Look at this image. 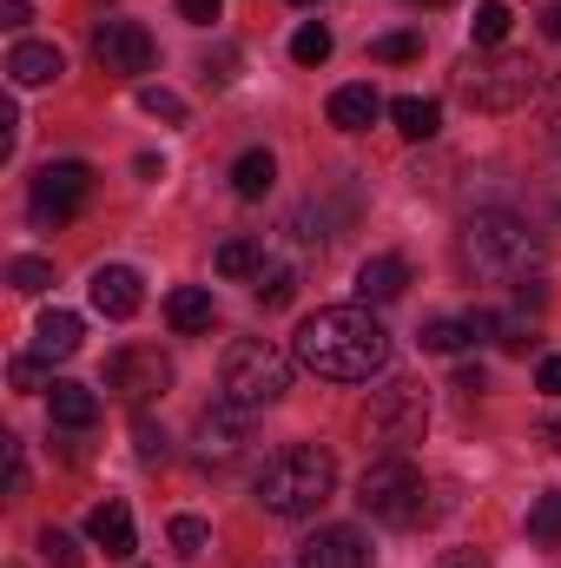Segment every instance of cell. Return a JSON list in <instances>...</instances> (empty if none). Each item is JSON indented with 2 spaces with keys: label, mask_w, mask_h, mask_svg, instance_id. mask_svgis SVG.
Returning a JSON list of instances; mask_svg holds the SVG:
<instances>
[{
  "label": "cell",
  "mask_w": 561,
  "mask_h": 568,
  "mask_svg": "<svg viewBox=\"0 0 561 568\" xmlns=\"http://www.w3.org/2000/svg\"><path fill=\"white\" fill-rule=\"evenodd\" d=\"M297 364L330 384H370L390 364V331L370 317V304H330L297 324Z\"/></svg>",
  "instance_id": "cell-1"
},
{
  "label": "cell",
  "mask_w": 561,
  "mask_h": 568,
  "mask_svg": "<svg viewBox=\"0 0 561 568\" xmlns=\"http://www.w3.org/2000/svg\"><path fill=\"white\" fill-rule=\"evenodd\" d=\"M330 496H337V456L317 449V443H284L278 456H265V469H258V503L272 516H284V523L317 516Z\"/></svg>",
  "instance_id": "cell-2"
},
{
  "label": "cell",
  "mask_w": 561,
  "mask_h": 568,
  "mask_svg": "<svg viewBox=\"0 0 561 568\" xmlns=\"http://www.w3.org/2000/svg\"><path fill=\"white\" fill-rule=\"evenodd\" d=\"M542 87V67L529 53H509V47H489V53H469L456 67V100L476 106V113H516L529 106Z\"/></svg>",
  "instance_id": "cell-3"
},
{
  "label": "cell",
  "mask_w": 561,
  "mask_h": 568,
  "mask_svg": "<svg viewBox=\"0 0 561 568\" xmlns=\"http://www.w3.org/2000/svg\"><path fill=\"white\" fill-rule=\"evenodd\" d=\"M462 265L476 278H522L529 284V272L542 265V245H536V232L516 212H476L462 225Z\"/></svg>",
  "instance_id": "cell-4"
},
{
  "label": "cell",
  "mask_w": 561,
  "mask_h": 568,
  "mask_svg": "<svg viewBox=\"0 0 561 568\" xmlns=\"http://www.w3.org/2000/svg\"><path fill=\"white\" fill-rule=\"evenodd\" d=\"M357 503H364V516H377V523H390V529H422V523L436 516L429 476H422L410 456H377V463L357 476Z\"/></svg>",
  "instance_id": "cell-5"
},
{
  "label": "cell",
  "mask_w": 561,
  "mask_h": 568,
  "mask_svg": "<svg viewBox=\"0 0 561 568\" xmlns=\"http://www.w3.org/2000/svg\"><path fill=\"white\" fill-rule=\"evenodd\" d=\"M218 390H225V404H238V410H272L284 390H290V357H284L272 337H238V344L225 351Z\"/></svg>",
  "instance_id": "cell-6"
},
{
  "label": "cell",
  "mask_w": 561,
  "mask_h": 568,
  "mask_svg": "<svg viewBox=\"0 0 561 568\" xmlns=\"http://www.w3.org/2000/svg\"><path fill=\"white\" fill-rule=\"evenodd\" d=\"M422 429H429V390H422L417 377H390L384 390H370V404H364V443L404 456L410 443H422Z\"/></svg>",
  "instance_id": "cell-7"
},
{
  "label": "cell",
  "mask_w": 561,
  "mask_h": 568,
  "mask_svg": "<svg viewBox=\"0 0 561 568\" xmlns=\"http://www.w3.org/2000/svg\"><path fill=\"white\" fill-rule=\"evenodd\" d=\"M86 199H93V165H86V159H53V165L33 172L27 212H33L40 225H67Z\"/></svg>",
  "instance_id": "cell-8"
},
{
  "label": "cell",
  "mask_w": 561,
  "mask_h": 568,
  "mask_svg": "<svg viewBox=\"0 0 561 568\" xmlns=\"http://www.w3.org/2000/svg\"><path fill=\"white\" fill-rule=\"evenodd\" d=\"M106 390H113L120 404L145 410L152 397L172 390V357H165L159 344H126V351H113V357H106Z\"/></svg>",
  "instance_id": "cell-9"
},
{
  "label": "cell",
  "mask_w": 561,
  "mask_h": 568,
  "mask_svg": "<svg viewBox=\"0 0 561 568\" xmlns=\"http://www.w3.org/2000/svg\"><path fill=\"white\" fill-rule=\"evenodd\" d=\"M152 33H145L140 20H100L93 27V60H100V73H113V80H140L152 73Z\"/></svg>",
  "instance_id": "cell-10"
},
{
  "label": "cell",
  "mask_w": 561,
  "mask_h": 568,
  "mask_svg": "<svg viewBox=\"0 0 561 568\" xmlns=\"http://www.w3.org/2000/svg\"><path fill=\"white\" fill-rule=\"evenodd\" d=\"M370 536L350 529V523H324L317 536L297 542V568H370Z\"/></svg>",
  "instance_id": "cell-11"
},
{
  "label": "cell",
  "mask_w": 561,
  "mask_h": 568,
  "mask_svg": "<svg viewBox=\"0 0 561 568\" xmlns=\"http://www.w3.org/2000/svg\"><path fill=\"white\" fill-rule=\"evenodd\" d=\"M86 291H93V311L100 317H140V304H145V284L133 265H100Z\"/></svg>",
  "instance_id": "cell-12"
},
{
  "label": "cell",
  "mask_w": 561,
  "mask_h": 568,
  "mask_svg": "<svg viewBox=\"0 0 561 568\" xmlns=\"http://www.w3.org/2000/svg\"><path fill=\"white\" fill-rule=\"evenodd\" d=\"M245 417H252V410H238V404L205 410V417H198V463H232V456L245 449Z\"/></svg>",
  "instance_id": "cell-13"
},
{
  "label": "cell",
  "mask_w": 561,
  "mask_h": 568,
  "mask_svg": "<svg viewBox=\"0 0 561 568\" xmlns=\"http://www.w3.org/2000/svg\"><path fill=\"white\" fill-rule=\"evenodd\" d=\"M324 113H330V126H337V133H364V126H377L390 106H384V93H377L370 80H357V87H337Z\"/></svg>",
  "instance_id": "cell-14"
},
{
  "label": "cell",
  "mask_w": 561,
  "mask_h": 568,
  "mask_svg": "<svg viewBox=\"0 0 561 568\" xmlns=\"http://www.w3.org/2000/svg\"><path fill=\"white\" fill-rule=\"evenodd\" d=\"M404 291H410V265L397 252H377L357 265V304H397Z\"/></svg>",
  "instance_id": "cell-15"
},
{
  "label": "cell",
  "mask_w": 561,
  "mask_h": 568,
  "mask_svg": "<svg viewBox=\"0 0 561 568\" xmlns=\"http://www.w3.org/2000/svg\"><path fill=\"white\" fill-rule=\"evenodd\" d=\"M67 73V53L53 47V40H20L13 53H7V80L13 87H47V80H60Z\"/></svg>",
  "instance_id": "cell-16"
},
{
  "label": "cell",
  "mask_w": 561,
  "mask_h": 568,
  "mask_svg": "<svg viewBox=\"0 0 561 568\" xmlns=\"http://www.w3.org/2000/svg\"><path fill=\"white\" fill-rule=\"evenodd\" d=\"M86 542L106 549L113 562H126V556L140 549V536H133V509H126V503H100V509L86 516Z\"/></svg>",
  "instance_id": "cell-17"
},
{
  "label": "cell",
  "mask_w": 561,
  "mask_h": 568,
  "mask_svg": "<svg viewBox=\"0 0 561 568\" xmlns=\"http://www.w3.org/2000/svg\"><path fill=\"white\" fill-rule=\"evenodd\" d=\"M80 337H86V324H80L73 311H40V324H33V357H40V364H67V357L80 351Z\"/></svg>",
  "instance_id": "cell-18"
},
{
  "label": "cell",
  "mask_w": 561,
  "mask_h": 568,
  "mask_svg": "<svg viewBox=\"0 0 561 568\" xmlns=\"http://www.w3.org/2000/svg\"><path fill=\"white\" fill-rule=\"evenodd\" d=\"M212 317H218V304H212V291H205V284H178V291L165 297V324H172L178 337L212 331Z\"/></svg>",
  "instance_id": "cell-19"
},
{
  "label": "cell",
  "mask_w": 561,
  "mask_h": 568,
  "mask_svg": "<svg viewBox=\"0 0 561 568\" xmlns=\"http://www.w3.org/2000/svg\"><path fill=\"white\" fill-rule=\"evenodd\" d=\"M272 185H278V159H272L265 145H252V152H238V159H232V192H238L245 205H258Z\"/></svg>",
  "instance_id": "cell-20"
},
{
  "label": "cell",
  "mask_w": 561,
  "mask_h": 568,
  "mask_svg": "<svg viewBox=\"0 0 561 568\" xmlns=\"http://www.w3.org/2000/svg\"><path fill=\"white\" fill-rule=\"evenodd\" d=\"M53 424L60 429H93L100 424V397H93L86 384H67V377H60V384H53Z\"/></svg>",
  "instance_id": "cell-21"
},
{
  "label": "cell",
  "mask_w": 561,
  "mask_h": 568,
  "mask_svg": "<svg viewBox=\"0 0 561 568\" xmlns=\"http://www.w3.org/2000/svg\"><path fill=\"white\" fill-rule=\"evenodd\" d=\"M390 120H397L404 140H436L442 106H436V100H417V93H404V100H390Z\"/></svg>",
  "instance_id": "cell-22"
},
{
  "label": "cell",
  "mask_w": 561,
  "mask_h": 568,
  "mask_svg": "<svg viewBox=\"0 0 561 568\" xmlns=\"http://www.w3.org/2000/svg\"><path fill=\"white\" fill-rule=\"evenodd\" d=\"M509 27H516V7H509V0H482V7H476V20H469V40H476V53L502 47V40H509Z\"/></svg>",
  "instance_id": "cell-23"
},
{
  "label": "cell",
  "mask_w": 561,
  "mask_h": 568,
  "mask_svg": "<svg viewBox=\"0 0 561 568\" xmlns=\"http://www.w3.org/2000/svg\"><path fill=\"white\" fill-rule=\"evenodd\" d=\"M212 265H218V278H258L265 272V245L258 239H225Z\"/></svg>",
  "instance_id": "cell-24"
},
{
  "label": "cell",
  "mask_w": 561,
  "mask_h": 568,
  "mask_svg": "<svg viewBox=\"0 0 561 568\" xmlns=\"http://www.w3.org/2000/svg\"><path fill=\"white\" fill-rule=\"evenodd\" d=\"M469 344H476L469 317H429V324H422V351H442V357H456V351H469Z\"/></svg>",
  "instance_id": "cell-25"
},
{
  "label": "cell",
  "mask_w": 561,
  "mask_h": 568,
  "mask_svg": "<svg viewBox=\"0 0 561 568\" xmlns=\"http://www.w3.org/2000/svg\"><path fill=\"white\" fill-rule=\"evenodd\" d=\"M252 291H258V304H265V311H284V304L297 297V272H290V265H272V258H265V272L252 278Z\"/></svg>",
  "instance_id": "cell-26"
},
{
  "label": "cell",
  "mask_w": 561,
  "mask_h": 568,
  "mask_svg": "<svg viewBox=\"0 0 561 568\" xmlns=\"http://www.w3.org/2000/svg\"><path fill=\"white\" fill-rule=\"evenodd\" d=\"M290 60H297V67H324V60H330V27H324V20H304V27L290 33Z\"/></svg>",
  "instance_id": "cell-27"
},
{
  "label": "cell",
  "mask_w": 561,
  "mask_h": 568,
  "mask_svg": "<svg viewBox=\"0 0 561 568\" xmlns=\"http://www.w3.org/2000/svg\"><path fill=\"white\" fill-rule=\"evenodd\" d=\"M422 53V33H377L370 40V60H384V67H410Z\"/></svg>",
  "instance_id": "cell-28"
},
{
  "label": "cell",
  "mask_w": 561,
  "mask_h": 568,
  "mask_svg": "<svg viewBox=\"0 0 561 568\" xmlns=\"http://www.w3.org/2000/svg\"><path fill=\"white\" fill-rule=\"evenodd\" d=\"M40 556L53 568H86V549H80L67 529H40Z\"/></svg>",
  "instance_id": "cell-29"
},
{
  "label": "cell",
  "mask_w": 561,
  "mask_h": 568,
  "mask_svg": "<svg viewBox=\"0 0 561 568\" xmlns=\"http://www.w3.org/2000/svg\"><path fill=\"white\" fill-rule=\"evenodd\" d=\"M165 536H172V549H178L185 562H192V556H205V542H212V529H205L198 516H172V529H165Z\"/></svg>",
  "instance_id": "cell-30"
},
{
  "label": "cell",
  "mask_w": 561,
  "mask_h": 568,
  "mask_svg": "<svg viewBox=\"0 0 561 568\" xmlns=\"http://www.w3.org/2000/svg\"><path fill=\"white\" fill-rule=\"evenodd\" d=\"M7 284L33 297V291H47V284H53V265H47V258H13V265H7Z\"/></svg>",
  "instance_id": "cell-31"
},
{
  "label": "cell",
  "mask_w": 561,
  "mask_h": 568,
  "mask_svg": "<svg viewBox=\"0 0 561 568\" xmlns=\"http://www.w3.org/2000/svg\"><path fill=\"white\" fill-rule=\"evenodd\" d=\"M529 536H536V542H549V549L561 542V496H542V503L529 509Z\"/></svg>",
  "instance_id": "cell-32"
},
{
  "label": "cell",
  "mask_w": 561,
  "mask_h": 568,
  "mask_svg": "<svg viewBox=\"0 0 561 568\" xmlns=\"http://www.w3.org/2000/svg\"><path fill=\"white\" fill-rule=\"evenodd\" d=\"M140 106L152 113V120H165V126H185V100L165 93V87H140Z\"/></svg>",
  "instance_id": "cell-33"
},
{
  "label": "cell",
  "mask_w": 561,
  "mask_h": 568,
  "mask_svg": "<svg viewBox=\"0 0 561 568\" xmlns=\"http://www.w3.org/2000/svg\"><path fill=\"white\" fill-rule=\"evenodd\" d=\"M133 443H140V463H165V429L152 424V417L133 424Z\"/></svg>",
  "instance_id": "cell-34"
},
{
  "label": "cell",
  "mask_w": 561,
  "mask_h": 568,
  "mask_svg": "<svg viewBox=\"0 0 561 568\" xmlns=\"http://www.w3.org/2000/svg\"><path fill=\"white\" fill-rule=\"evenodd\" d=\"M7 496H27V449L7 436Z\"/></svg>",
  "instance_id": "cell-35"
},
{
  "label": "cell",
  "mask_w": 561,
  "mask_h": 568,
  "mask_svg": "<svg viewBox=\"0 0 561 568\" xmlns=\"http://www.w3.org/2000/svg\"><path fill=\"white\" fill-rule=\"evenodd\" d=\"M7 384L13 390H40V357H13L7 364Z\"/></svg>",
  "instance_id": "cell-36"
},
{
  "label": "cell",
  "mask_w": 561,
  "mask_h": 568,
  "mask_svg": "<svg viewBox=\"0 0 561 568\" xmlns=\"http://www.w3.org/2000/svg\"><path fill=\"white\" fill-rule=\"evenodd\" d=\"M436 568H496V562H489L482 549H442V556H436Z\"/></svg>",
  "instance_id": "cell-37"
},
{
  "label": "cell",
  "mask_w": 561,
  "mask_h": 568,
  "mask_svg": "<svg viewBox=\"0 0 561 568\" xmlns=\"http://www.w3.org/2000/svg\"><path fill=\"white\" fill-rule=\"evenodd\" d=\"M218 7H225V0H178V13H185L192 27H212V20H218Z\"/></svg>",
  "instance_id": "cell-38"
},
{
  "label": "cell",
  "mask_w": 561,
  "mask_h": 568,
  "mask_svg": "<svg viewBox=\"0 0 561 568\" xmlns=\"http://www.w3.org/2000/svg\"><path fill=\"white\" fill-rule=\"evenodd\" d=\"M536 390H542V397H561V351H555V357H542V371H536Z\"/></svg>",
  "instance_id": "cell-39"
},
{
  "label": "cell",
  "mask_w": 561,
  "mask_h": 568,
  "mask_svg": "<svg viewBox=\"0 0 561 568\" xmlns=\"http://www.w3.org/2000/svg\"><path fill=\"white\" fill-rule=\"evenodd\" d=\"M27 20H33L27 0H0V27H27Z\"/></svg>",
  "instance_id": "cell-40"
},
{
  "label": "cell",
  "mask_w": 561,
  "mask_h": 568,
  "mask_svg": "<svg viewBox=\"0 0 561 568\" xmlns=\"http://www.w3.org/2000/svg\"><path fill=\"white\" fill-rule=\"evenodd\" d=\"M549 140L561 152V73H555V87H549Z\"/></svg>",
  "instance_id": "cell-41"
},
{
  "label": "cell",
  "mask_w": 561,
  "mask_h": 568,
  "mask_svg": "<svg viewBox=\"0 0 561 568\" xmlns=\"http://www.w3.org/2000/svg\"><path fill=\"white\" fill-rule=\"evenodd\" d=\"M456 390H469V397H476V390H482V371H476V364H462V371H456Z\"/></svg>",
  "instance_id": "cell-42"
},
{
  "label": "cell",
  "mask_w": 561,
  "mask_h": 568,
  "mask_svg": "<svg viewBox=\"0 0 561 568\" xmlns=\"http://www.w3.org/2000/svg\"><path fill=\"white\" fill-rule=\"evenodd\" d=\"M542 33H549V40H561V0L549 7V13H542Z\"/></svg>",
  "instance_id": "cell-43"
},
{
  "label": "cell",
  "mask_w": 561,
  "mask_h": 568,
  "mask_svg": "<svg viewBox=\"0 0 561 568\" xmlns=\"http://www.w3.org/2000/svg\"><path fill=\"white\" fill-rule=\"evenodd\" d=\"M549 436H555V449H561V417H555V424H549Z\"/></svg>",
  "instance_id": "cell-44"
},
{
  "label": "cell",
  "mask_w": 561,
  "mask_h": 568,
  "mask_svg": "<svg viewBox=\"0 0 561 568\" xmlns=\"http://www.w3.org/2000/svg\"><path fill=\"white\" fill-rule=\"evenodd\" d=\"M417 7H449V0H417Z\"/></svg>",
  "instance_id": "cell-45"
},
{
  "label": "cell",
  "mask_w": 561,
  "mask_h": 568,
  "mask_svg": "<svg viewBox=\"0 0 561 568\" xmlns=\"http://www.w3.org/2000/svg\"><path fill=\"white\" fill-rule=\"evenodd\" d=\"M297 7H310V0H297Z\"/></svg>",
  "instance_id": "cell-46"
}]
</instances>
